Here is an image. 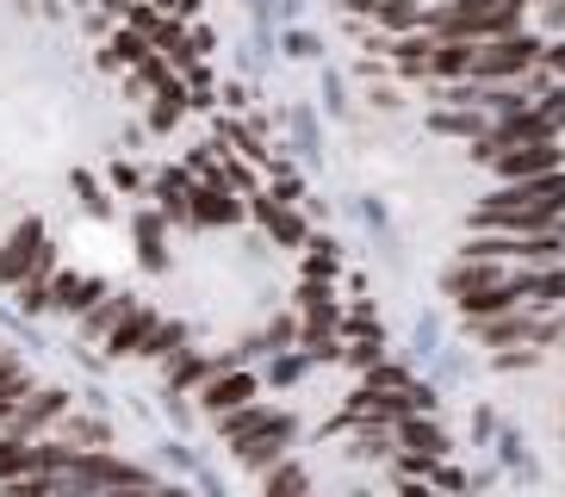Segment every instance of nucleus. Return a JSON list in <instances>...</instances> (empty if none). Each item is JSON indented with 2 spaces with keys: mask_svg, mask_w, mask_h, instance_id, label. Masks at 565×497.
I'll use <instances>...</instances> for the list:
<instances>
[{
  "mask_svg": "<svg viewBox=\"0 0 565 497\" xmlns=\"http://www.w3.org/2000/svg\"><path fill=\"white\" fill-rule=\"evenodd\" d=\"M529 0H441L423 25L435 44H491V38H515Z\"/></svg>",
  "mask_w": 565,
  "mask_h": 497,
  "instance_id": "f257e3e1",
  "label": "nucleus"
},
{
  "mask_svg": "<svg viewBox=\"0 0 565 497\" xmlns=\"http://www.w3.org/2000/svg\"><path fill=\"white\" fill-rule=\"evenodd\" d=\"M217 430H224V442L236 447V461L255 466V473H274V466L286 461V447H292V416L267 411V404H249V411L217 416Z\"/></svg>",
  "mask_w": 565,
  "mask_h": 497,
  "instance_id": "f03ea898",
  "label": "nucleus"
},
{
  "mask_svg": "<svg viewBox=\"0 0 565 497\" xmlns=\"http://www.w3.org/2000/svg\"><path fill=\"white\" fill-rule=\"evenodd\" d=\"M51 255V236H44V224L38 218H25L7 243H0V286H25L38 274V262Z\"/></svg>",
  "mask_w": 565,
  "mask_h": 497,
  "instance_id": "7ed1b4c3",
  "label": "nucleus"
},
{
  "mask_svg": "<svg viewBox=\"0 0 565 497\" xmlns=\"http://www.w3.org/2000/svg\"><path fill=\"white\" fill-rule=\"evenodd\" d=\"M541 56L534 38H491V44H472V82H498V75H522V68Z\"/></svg>",
  "mask_w": 565,
  "mask_h": 497,
  "instance_id": "20e7f679",
  "label": "nucleus"
},
{
  "mask_svg": "<svg viewBox=\"0 0 565 497\" xmlns=\"http://www.w3.org/2000/svg\"><path fill=\"white\" fill-rule=\"evenodd\" d=\"M63 411H68V392H56V385H51V392H25L7 430H13V442H32V435H38V430H51Z\"/></svg>",
  "mask_w": 565,
  "mask_h": 497,
  "instance_id": "39448f33",
  "label": "nucleus"
},
{
  "mask_svg": "<svg viewBox=\"0 0 565 497\" xmlns=\"http://www.w3.org/2000/svg\"><path fill=\"white\" fill-rule=\"evenodd\" d=\"M498 168L510 175L515 187L541 181V175H553V168H559V149H553V144H515V149H498Z\"/></svg>",
  "mask_w": 565,
  "mask_h": 497,
  "instance_id": "423d86ee",
  "label": "nucleus"
},
{
  "mask_svg": "<svg viewBox=\"0 0 565 497\" xmlns=\"http://www.w3.org/2000/svg\"><path fill=\"white\" fill-rule=\"evenodd\" d=\"M200 404L212 416H231V411H249L255 404V373H217V380H205Z\"/></svg>",
  "mask_w": 565,
  "mask_h": 497,
  "instance_id": "0eeeda50",
  "label": "nucleus"
},
{
  "mask_svg": "<svg viewBox=\"0 0 565 497\" xmlns=\"http://www.w3.org/2000/svg\"><path fill=\"white\" fill-rule=\"evenodd\" d=\"M150 336H156V317L143 311V305H131V311L118 317V330L106 336V348H113V355H143V348H150Z\"/></svg>",
  "mask_w": 565,
  "mask_h": 497,
  "instance_id": "6e6552de",
  "label": "nucleus"
},
{
  "mask_svg": "<svg viewBox=\"0 0 565 497\" xmlns=\"http://www.w3.org/2000/svg\"><path fill=\"white\" fill-rule=\"evenodd\" d=\"M94 298H106V286L87 281V274H63L51 286V305H63V311H94Z\"/></svg>",
  "mask_w": 565,
  "mask_h": 497,
  "instance_id": "1a4fd4ad",
  "label": "nucleus"
},
{
  "mask_svg": "<svg viewBox=\"0 0 565 497\" xmlns=\"http://www.w3.org/2000/svg\"><path fill=\"white\" fill-rule=\"evenodd\" d=\"M236 212H243V205H236L224 187H200V193H193V218H200V224H231Z\"/></svg>",
  "mask_w": 565,
  "mask_h": 497,
  "instance_id": "9d476101",
  "label": "nucleus"
},
{
  "mask_svg": "<svg viewBox=\"0 0 565 497\" xmlns=\"http://www.w3.org/2000/svg\"><path fill=\"white\" fill-rule=\"evenodd\" d=\"M404 447H411L416 461H435V454H448V435L435 430V423H423V416H411L404 423Z\"/></svg>",
  "mask_w": 565,
  "mask_h": 497,
  "instance_id": "9b49d317",
  "label": "nucleus"
},
{
  "mask_svg": "<svg viewBox=\"0 0 565 497\" xmlns=\"http://www.w3.org/2000/svg\"><path fill=\"white\" fill-rule=\"evenodd\" d=\"M25 473H38V447L0 435V479H25Z\"/></svg>",
  "mask_w": 565,
  "mask_h": 497,
  "instance_id": "f8f14e48",
  "label": "nucleus"
},
{
  "mask_svg": "<svg viewBox=\"0 0 565 497\" xmlns=\"http://www.w3.org/2000/svg\"><path fill=\"white\" fill-rule=\"evenodd\" d=\"M479 336H484V342H515V336H547V330L529 324V317H484Z\"/></svg>",
  "mask_w": 565,
  "mask_h": 497,
  "instance_id": "ddd939ff",
  "label": "nucleus"
},
{
  "mask_svg": "<svg viewBox=\"0 0 565 497\" xmlns=\"http://www.w3.org/2000/svg\"><path fill=\"white\" fill-rule=\"evenodd\" d=\"M305 491H311V479H305V466L280 461L274 473H267V497H305Z\"/></svg>",
  "mask_w": 565,
  "mask_h": 497,
  "instance_id": "4468645a",
  "label": "nucleus"
},
{
  "mask_svg": "<svg viewBox=\"0 0 565 497\" xmlns=\"http://www.w3.org/2000/svg\"><path fill=\"white\" fill-rule=\"evenodd\" d=\"M125 311H131V298H106V305H94V311H87V336H113Z\"/></svg>",
  "mask_w": 565,
  "mask_h": 497,
  "instance_id": "2eb2a0df",
  "label": "nucleus"
},
{
  "mask_svg": "<svg viewBox=\"0 0 565 497\" xmlns=\"http://www.w3.org/2000/svg\"><path fill=\"white\" fill-rule=\"evenodd\" d=\"M137 248H143V262H150V267L168 262V255H162V224H156V218H137Z\"/></svg>",
  "mask_w": 565,
  "mask_h": 497,
  "instance_id": "dca6fc26",
  "label": "nucleus"
},
{
  "mask_svg": "<svg viewBox=\"0 0 565 497\" xmlns=\"http://www.w3.org/2000/svg\"><path fill=\"white\" fill-rule=\"evenodd\" d=\"M205 367H212V361H200V355H174L168 380H174V385H193V380H205Z\"/></svg>",
  "mask_w": 565,
  "mask_h": 497,
  "instance_id": "f3484780",
  "label": "nucleus"
},
{
  "mask_svg": "<svg viewBox=\"0 0 565 497\" xmlns=\"http://www.w3.org/2000/svg\"><path fill=\"white\" fill-rule=\"evenodd\" d=\"M262 224H267V231H280L286 243H299V218L280 212V205H262Z\"/></svg>",
  "mask_w": 565,
  "mask_h": 497,
  "instance_id": "a211bd4d",
  "label": "nucleus"
},
{
  "mask_svg": "<svg viewBox=\"0 0 565 497\" xmlns=\"http://www.w3.org/2000/svg\"><path fill=\"white\" fill-rule=\"evenodd\" d=\"M529 293H534V305H559V298H565V274H541Z\"/></svg>",
  "mask_w": 565,
  "mask_h": 497,
  "instance_id": "6ab92c4d",
  "label": "nucleus"
},
{
  "mask_svg": "<svg viewBox=\"0 0 565 497\" xmlns=\"http://www.w3.org/2000/svg\"><path fill=\"white\" fill-rule=\"evenodd\" d=\"M435 125H441V131H460V137H479V131H484L479 113H441Z\"/></svg>",
  "mask_w": 565,
  "mask_h": 497,
  "instance_id": "aec40b11",
  "label": "nucleus"
},
{
  "mask_svg": "<svg viewBox=\"0 0 565 497\" xmlns=\"http://www.w3.org/2000/svg\"><path fill=\"white\" fill-rule=\"evenodd\" d=\"M0 373H25V367H19V355L7 342H0Z\"/></svg>",
  "mask_w": 565,
  "mask_h": 497,
  "instance_id": "412c9836",
  "label": "nucleus"
},
{
  "mask_svg": "<svg viewBox=\"0 0 565 497\" xmlns=\"http://www.w3.org/2000/svg\"><path fill=\"white\" fill-rule=\"evenodd\" d=\"M547 63L559 68V75H565V44H553V50H547Z\"/></svg>",
  "mask_w": 565,
  "mask_h": 497,
  "instance_id": "4be33fe9",
  "label": "nucleus"
},
{
  "mask_svg": "<svg viewBox=\"0 0 565 497\" xmlns=\"http://www.w3.org/2000/svg\"><path fill=\"white\" fill-rule=\"evenodd\" d=\"M0 497H25V491H19V485H7V491H0Z\"/></svg>",
  "mask_w": 565,
  "mask_h": 497,
  "instance_id": "5701e85b",
  "label": "nucleus"
}]
</instances>
